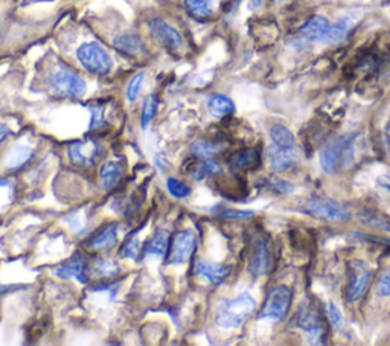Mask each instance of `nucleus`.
I'll return each mask as SVG.
<instances>
[{"mask_svg":"<svg viewBox=\"0 0 390 346\" xmlns=\"http://www.w3.org/2000/svg\"><path fill=\"white\" fill-rule=\"evenodd\" d=\"M349 29V19H340L337 23H331L326 17L313 16L302 25L300 37L304 40L323 43V45H337V43H342L348 37Z\"/></svg>","mask_w":390,"mask_h":346,"instance_id":"f257e3e1","label":"nucleus"},{"mask_svg":"<svg viewBox=\"0 0 390 346\" xmlns=\"http://www.w3.org/2000/svg\"><path fill=\"white\" fill-rule=\"evenodd\" d=\"M256 310V302L248 293H241L237 298L224 300L217 308L215 323L220 328H240Z\"/></svg>","mask_w":390,"mask_h":346,"instance_id":"f03ea898","label":"nucleus"},{"mask_svg":"<svg viewBox=\"0 0 390 346\" xmlns=\"http://www.w3.org/2000/svg\"><path fill=\"white\" fill-rule=\"evenodd\" d=\"M46 84L50 93L58 98H81L87 90V84L83 77H79L77 72L70 70L69 68H64V66H60L49 73Z\"/></svg>","mask_w":390,"mask_h":346,"instance_id":"7ed1b4c3","label":"nucleus"},{"mask_svg":"<svg viewBox=\"0 0 390 346\" xmlns=\"http://www.w3.org/2000/svg\"><path fill=\"white\" fill-rule=\"evenodd\" d=\"M77 60L86 72L95 77H106L113 69V60L98 41L83 43L77 49Z\"/></svg>","mask_w":390,"mask_h":346,"instance_id":"20e7f679","label":"nucleus"},{"mask_svg":"<svg viewBox=\"0 0 390 346\" xmlns=\"http://www.w3.org/2000/svg\"><path fill=\"white\" fill-rule=\"evenodd\" d=\"M294 323L299 329L310 338L313 343H323L326 338V327L323 322L322 316L319 314L318 308H315L311 302H302L299 310L296 313V319Z\"/></svg>","mask_w":390,"mask_h":346,"instance_id":"39448f33","label":"nucleus"},{"mask_svg":"<svg viewBox=\"0 0 390 346\" xmlns=\"http://www.w3.org/2000/svg\"><path fill=\"white\" fill-rule=\"evenodd\" d=\"M293 302V291L286 285H276L267 294L260 311V319L284 320L290 313Z\"/></svg>","mask_w":390,"mask_h":346,"instance_id":"423d86ee","label":"nucleus"},{"mask_svg":"<svg viewBox=\"0 0 390 346\" xmlns=\"http://www.w3.org/2000/svg\"><path fill=\"white\" fill-rule=\"evenodd\" d=\"M300 211L306 213V215L323 218L331 223H344L349 220V212L346 211L343 204L325 197L311 198V200H308L302 206Z\"/></svg>","mask_w":390,"mask_h":346,"instance_id":"0eeeda50","label":"nucleus"},{"mask_svg":"<svg viewBox=\"0 0 390 346\" xmlns=\"http://www.w3.org/2000/svg\"><path fill=\"white\" fill-rule=\"evenodd\" d=\"M354 141L355 136L348 135L329 142L320 154V165L323 171L334 173L346 159L351 157L349 154H352V150H354Z\"/></svg>","mask_w":390,"mask_h":346,"instance_id":"6e6552de","label":"nucleus"},{"mask_svg":"<svg viewBox=\"0 0 390 346\" xmlns=\"http://www.w3.org/2000/svg\"><path fill=\"white\" fill-rule=\"evenodd\" d=\"M197 250V237L191 231H180L174 235L169 242L166 253L168 266H179L188 262Z\"/></svg>","mask_w":390,"mask_h":346,"instance_id":"1a4fd4ad","label":"nucleus"},{"mask_svg":"<svg viewBox=\"0 0 390 346\" xmlns=\"http://www.w3.org/2000/svg\"><path fill=\"white\" fill-rule=\"evenodd\" d=\"M372 281V270L363 261H354L349 266V282L346 287V300L357 302L363 298L367 287Z\"/></svg>","mask_w":390,"mask_h":346,"instance_id":"9d476101","label":"nucleus"},{"mask_svg":"<svg viewBox=\"0 0 390 346\" xmlns=\"http://www.w3.org/2000/svg\"><path fill=\"white\" fill-rule=\"evenodd\" d=\"M148 28L154 39H156L160 45L166 48L168 50L177 52V50L185 46V40H183L182 34L174 26L169 25L168 21L162 20L159 17H154L148 21Z\"/></svg>","mask_w":390,"mask_h":346,"instance_id":"9b49d317","label":"nucleus"},{"mask_svg":"<svg viewBox=\"0 0 390 346\" xmlns=\"http://www.w3.org/2000/svg\"><path fill=\"white\" fill-rule=\"evenodd\" d=\"M102 148L98 141L87 139V141L72 142L68 148L69 159L73 165L93 166L101 157Z\"/></svg>","mask_w":390,"mask_h":346,"instance_id":"f8f14e48","label":"nucleus"},{"mask_svg":"<svg viewBox=\"0 0 390 346\" xmlns=\"http://www.w3.org/2000/svg\"><path fill=\"white\" fill-rule=\"evenodd\" d=\"M57 278L60 279H70L75 278L78 282L87 284L90 281V273H89V262H87L83 255H73L68 261L61 264L60 267L55 270Z\"/></svg>","mask_w":390,"mask_h":346,"instance_id":"ddd939ff","label":"nucleus"},{"mask_svg":"<svg viewBox=\"0 0 390 346\" xmlns=\"http://www.w3.org/2000/svg\"><path fill=\"white\" fill-rule=\"evenodd\" d=\"M267 157L270 166L277 173H284L286 169H290L293 165H296V162L300 157V151L296 146H290V148H282L277 145H270L267 148Z\"/></svg>","mask_w":390,"mask_h":346,"instance_id":"4468645a","label":"nucleus"},{"mask_svg":"<svg viewBox=\"0 0 390 346\" xmlns=\"http://www.w3.org/2000/svg\"><path fill=\"white\" fill-rule=\"evenodd\" d=\"M248 273L253 278L266 275L270 269V250L264 240H256L252 253L248 256Z\"/></svg>","mask_w":390,"mask_h":346,"instance_id":"2eb2a0df","label":"nucleus"},{"mask_svg":"<svg viewBox=\"0 0 390 346\" xmlns=\"http://www.w3.org/2000/svg\"><path fill=\"white\" fill-rule=\"evenodd\" d=\"M34 157V151L28 145H14L5 153L2 165L6 173H16L23 169Z\"/></svg>","mask_w":390,"mask_h":346,"instance_id":"dca6fc26","label":"nucleus"},{"mask_svg":"<svg viewBox=\"0 0 390 346\" xmlns=\"http://www.w3.org/2000/svg\"><path fill=\"white\" fill-rule=\"evenodd\" d=\"M169 242H171V235L166 229H156L153 232L148 241L145 242L142 250H141V258H154V256H165L168 253Z\"/></svg>","mask_w":390,"mask_h":346,"instance_id":"f3484780","label":"nucleus"},{"mask_svg":"<svg viewBox=\"0 0 390 346\" xmlns=\"http://www.w3.org/2000/svg\"><path fill=\"white\" fill-rule=\"evenodd\" d=\"M194 275L198 278H204L212 285L223 284L231 275V269L222 266V264H213L208 261H197L194 266Z\"/></svg>","mask_w":390,"mask_h":346,"instance_id":"a211bd4d","label":"nucleus"},{"mask_svg":"<svg viewBox=\"0 0 390 346\" xmlns=\"http://www.w3.org/2000/svg\"><path fill=\"white\" fill-rule=\"evenodd\" d=\"M113 46L116 48V50H119L121 54L127 57H139L146 50L145 43L141 37L131 32H124L116 35L113 40Z\"/></svg>","mask_w":390,"mask_h":346,"instance_id":"6ab92c4d","label":"nucleus"},{"mask_svg":"<svg viewBox=\"0 0 390 346\" xmlns=\"http://www.w3.org/2000/svg\"><path fill=\"white\" fill-rule=\"evenodd\" d=\"M223 173V166L213 159H197L186 169V174L195 182H200L206 177H213Z\"/></svg>","mask_w":390,"mask_h":346,"instance_id":"aec40b11","label":"nucleus"},{"mask_svg":"<svg viewBox=\"0 0 390 346\" xmlns=\"http://www.w3.org/2000/svg\"><path fill=\"white\" fill-rule=\"evenodd\" d=\"M260 165V151L256 148H241L229 157V168L235 173L247 171Z\"/></svg>","mask_w":390,"mask_h":346,"instance_id":"412c9836","label":"nucleus"},{"mask_svg":"<svg viewBox=\"0 0 390 346\" xmlns=\"http://www.w3.org/2000/svg\"><path fill=\"white\" fill-rule=\"evenodd\" d=\"M116 241H117V224L110 223L93 235L90 241L87 242V247L93 250V252H102V250H107L115 246Z\"/></svg>","mask_w":390,"mask_h":346,"instance_id":"4be33fe9","label":"nucleus"},{"mask_svg":"<svg viewBox=\"0 0 390 346\" xmlns=\"http://www.w3.org/2000/svg\"><path fill=\"white\" fill-rule=\"evenodd\" d=\"M122 177H124V168L119 162L108 160L99 169L101 185H102V189H106V191L115 189L121 183Z\"/></svg>","mask_w":390,"mask_h":346,"instance_id":"5701e85b","label":"nucleus"},{"mask_svg":"<svg viewBox=\"0 0 390 346\" xmlns=\"http://www.w3.org/2000/svg\"><path fill=\"white\" fill-rule=\"evenodd\" d=\"M206 107H208V112L211 116L217 117V119H222V117L229 116L235 112V102L222 93H213L211 97L206 99Z\"/></svg>","mask_w":390,"mask_h":346,"instance_id":"b1692460","label":"nucleus"},{"mask_svg":"<svg viewBox=\"0 0 390 346\" xmlns=\"http://www.w3.org/2000/svg\"><path fill=\"white\" fill-rule=\"evenodd\" d=\"M186 11L195 19H206L213 14V0H183Z\"/></svg>","mask_w":390,"mask_h":346,"instance_id":"393cba45","label":"nucleus"},{"mask_svg":"<svg viewBox=\"0 0 390 346\" xmlns=\"http://www.w3.org/2000/svg\"><path fill=\"white\" fill-rule=\"evenodd\" d=\"M220 151H222V145L208 141V139H198V141H195L193 146H191V153H193L197 159H212Z\"/></svg>","mask_w":390,"mask_h":346,"instance_id":"a878e982","label":"nucleus"},{"mask_svg":"<svg viewBox=\"0 0 390 346\" xmlns=\"http://www.w3.org/2000/svg\"><path fill=\"white\" fill-rule=\"evenodd\" d=\"M270 137L275 145L282 146V148H290V146H294V142H296L294 135L282 124L271 125Z\"/></svg>","mask_w":390,"mask_h":346,"instance_id":"bb28decb","label":"nucleus"},{"mask_svg":"<svg viewBox=\"0 0 390 346\" xmlns=\"http://www.w3.org/2000/svg\"><path fill=\"white\" fill-rule=\"evenodd\" d=\"M93 273L99 278H116L121 273L119 264L108 258H98L93 264Z\"/></svg>","mask_w":390,"mask_h":346,"instance_id":"cd10ccee","label":"nucleus"},{"mask_svg":"<svg viewBox=\"0 0 390 346\" xmlns=\"http://www.w3.org/2000/svg\"><path fill=\"white\" fill-rule=\"evenodd\" d=\"M157 107H159V101L154 95H148L145 98L142 108H141V128L146 130L148 125L153 122L154 116L157 113Z\"/></svg>","mask_w":390,"mask_h":346,"instance_id":"c85d7f7f","label":"nucleus"},{"mask_svg":"<svg viewBox=\"0 0 390 346\" xmlns=\"http://www.w3.org/2000/svg\"><path fill=\"white\" fill-rule=\"evenodd\" d=\"M144 81H145L144 72H139L136 75L131 77L127 84V90H125V97H127L128 102H135L139 98V95H141L144 87Z\"/></svg>","mask_w":390,"mask_h":346,"instance_id":"c756f323","label":"nucleus"},{"mask_svg":"<svg viewBox=\"0 0 390 346\" xmlns=\"http://www.w3.org/2000/svg\"><path fill=\"white\" fill-rule=\"evenodd\" d=\"M166 189L174 198H186L191 195V186L186 185L185 182H182L175 177H168L166 179Z\"/></svg>","mask_w":390,"mask_h":346,"instance_id":"7c9ffc66","label":"nucleus"},{"mask_svg":"<svg viewBox=\"0 0 390 346\" xmlns=\"http://www.w3.org/2000/svg\"><path fill=\"white\" fill-rule=\"evenodd\" d=\"M119 256L128 258V260H137V258L141 256V247H139L137 235L128 237L124 241V244L119 249Z\"/></svg>","mask_w":390,"mask_h":346,"instance_id":"2f4dec72","label":"nucleus"},{"mask_svg":"<svg viewBox=\"0 0 390 346\" xmlns=\"http://www.w3.org/2000/svg\"><path fill=\"white\" fill-rule=\"evenodd\" d=\"M106 127V107L104 106H93L90 107V131L99 130Z\"/></svg>","mask_w":390,"mask_h":346,"instance_id":"473e14b6","label":"nucleus"},{"mask_svg":"<svg viewBox=\"0 0 390 346\" xmlns=\"http://www.w3.org/2000/svg\"><path fill=\"white\" fill-rule=\"evenodd\" d=\"M267 188L271 189V191H275V193H279V194H290V193H293V189H294L291 183H289L286 180H282V179H277V177L267 179Z\"/></svg>","mask_w":390,"mask_h":346,"instance_id":"72a5a7b5","label":"nucleus"},{"mask_svg":"<svg viewBox=\"0 0 390 346\" xmlns=\"http://www.w3.org/2000/svg\"><path fill=\"white\" fill-rule=\"evenodd\" d=\"M253 215H255L253 211H237V209H223L218 213V217L226 220H238V222L252 218Z\"/></svg>","mask_w":390,"mask_h":346,"instance_id":"f704fd0d","label":"nucleus"},{"mask_svg":"<svg viewBox=\"0 0 390 346\" xmlns=\"http://www.w3.org/2000/svg\"><path fill=\"white\" fill-rule=\"evenodd\" d=\"M66 224L72 227V231H83L86 226V217H83L81 211L70 212L69 215H66Z\"/></svg>","mask_w":390,"mask_h":346,"instance_id":"c9c22d12","label":"nucleus"},{"mask_svg":"<svg viewBox=\"0 0 390 346\" xmlns=\"http://www.w3.org/2000/svg\"><path fill=\"white\" fill-rule=\"evenodd\" d=\"M325 310H326V316H328L329 322L333 323V327L342 328L343 327L342 313H340V310H338V307L334 304V302H328L326 307H325Z\"/></svg>","mask_w":390,"mask_h":346,"instance_id":"e433bc0d","label":"nucleus"},{"mask_svg":"<svg viewBox=\"0 0 390 346\" xmlns=\"http://www.w3.org/2000/svg\"><path fill=\"white\" fill-rule=\"evenodd\" d=\"M377 293L382 298H390V273L380 279L377 284Z\"/></svg>","mask_w":390,"mask_h":346,"instance_id":"4c0bfd02","label":"nucleus"},{"mask_svg":"<svg viewBox=\"0 0 390 346\" xmlns=\"http://www.w3.org/2000/svg\"><path fill=\"white\" fill-rule=\"evenodd\" d=\"M364 223L369 224V226H373V227H378V229H382V231H386V232L390 233V222H387V220H384V218L371 217V218H366Z\"/></svg>","mask_w":390,"mask_h":346,"instance_id":"58836bf2","label":"nucleus"},{"mask_svg":"<svg viewBox=\"0 0 390 346\" xmlns=\"http://www.w3.org/2000/svg\"><path fill=\"white\" fill-rule=\"evenodd\" d=\"M11 133H12V131H11L8 127H6L5 124L0 122V145H2V142H3L5 139L8 137Z\"/></svg>","mask_w":390,"mask_h":346,"instance_id":"ea45409f","label":"nucleus"},{"mask_svg":"<svg viewBox=\"0 0 390 346\" xmlns=\"http://www.w3.org/2000/svg\"><path fill=\"white\" fill-rule=\"evenodd\" d=\"M378 183H380L382 188H386L389 193H390V177H380Z\"/></svg>","mask_w":390,"mask_h":346,"instance_id":"a19ab883","label":"nucleus"},{"mask_svg":"<svg viewBox=\"0 0 390 346\" xmlns=\"http://www.w3.org/2000/svg\"><path fill=\"white\" fill-rule=\"evenodd\" d=\"M261 5H262V0H248V8H250V10L260 8Z\"/></svg>","mask_w":390,"mask_h":346,"instance_id":"79ce46f5","label":"nucleus"},{"mask_svg":"<svg viewBox=\"0 0 390 346\" xmlns=\"http://www.w3.org/2000/svg\"><path fill=\"white\" fill-rule=\"evenodd\" d=\"M386 142H387V148L390 153V128L386 131Z\"/></svg>","mask_w":390,"mask_h":346,"instance_id":"37998d69","label":"nucleus"},{"mask_svg":"<svg viewBox=\"0 0 390 346\" xmlns=\"http://www.w3.org/2000/svg\"><path fill=\"white\" fill-rule=\"evenodd\" d=\"M6 185H8V182L3 180L2 177H0V186H6Z\"/></svg>","mask_w":390,"mask_h":346,"instance_id":"c03bdc74","label":"nucleus"},{"mask_svg":"<svg viewBox=\"0 0 390 346\" xmlns=\"http://www.w3.org/2000/svg\"><path fill=\"white\" fill-rule=\"evenodd\" d=\"M6 290V287H3V285H0V294H2L3 291Z\"/></svg>","mask_w":390,"mask_h":346,"instance_id":"a18cd8bd","label":"nucleus"}]
</instances>
